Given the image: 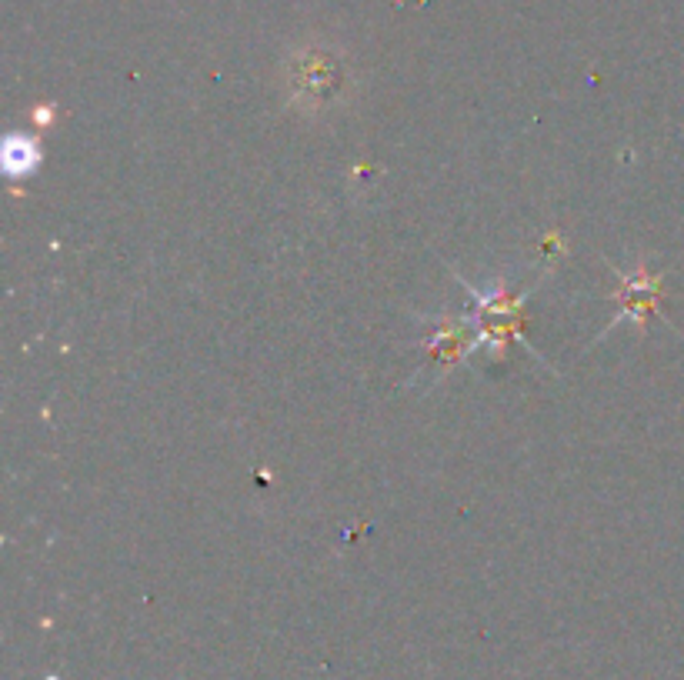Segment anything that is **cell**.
<instances>
[{
  "label": "cell",
  "instance_id": "1",
  "mask_svg": "<svg viewBox=\"0 0 684 680\" xmlns=\"http://www.w3.org/2000/svg\"><path fill=\"white\" fill-rule=\"evenodd\" d=\"M348 90V70L341 57L327 47H304L291 57L287 67V97L304 114H321V110L341 104Z\"/></svg>",
  "mask_w": 684,
  "mask_h": 680
},
{
  "label": "cell",
  "instance_id": "2",
  "mask_svg": "<svg viewBox=\"0 0 684 680\" xmlns=\"http://www.w3.org/2000/svg\"><path fill=\"white\" fill-rule=\"evenodd\" d=\"M4 160H7V170H11V174H24V170L34 167L37 147L31 144V140H11V147H7Z\"/></svg>",
  "mask_w": 684,
  "mask_h": 680
}]
</instances>
